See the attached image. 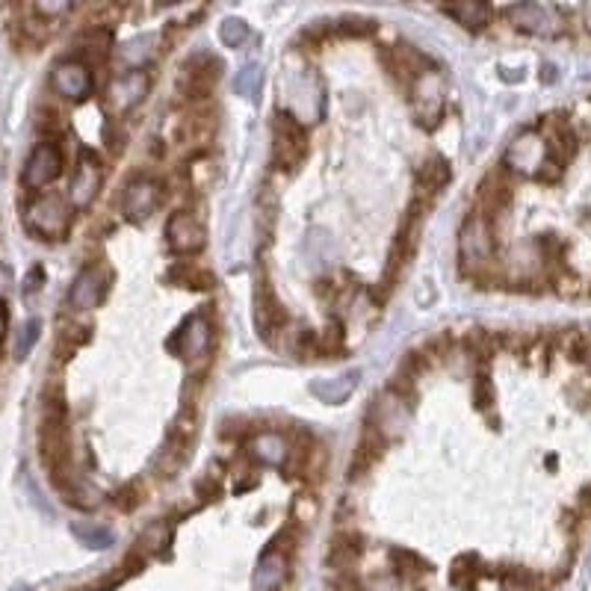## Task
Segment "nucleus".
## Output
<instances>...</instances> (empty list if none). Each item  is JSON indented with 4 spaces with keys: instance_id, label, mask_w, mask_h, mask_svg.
Listing matches in <instances>:
<instances>
[{
    "instance_id": "7c9ffc66",
    "label": "nucleus",
    "mask_w": 591,
    "mask_h": 591,
    "mask_svg": "<svg viewBox=\"0 0 591 591\" xmlns=\"http://www.w3.org/2000/svg\"><path fill=\"white\" fill-rule=\"evenodd\" d=\"M355 556H358V544H352L349 538H334V544H331V553H329V562L334 568H349L352 562H355Z\"/></svg>"
},
{
    "instance_id": "bb28decb",
    "label": "nucleus",
    "mask_w": 591,
    "mask_h": 591,
    "mask_svg": "<svg viewBox=\"0 0 591 591\" xmlns=\"http://www.w3.org/2000/svg\"><path fill=\"white\" fill-rule=\"evenodd\" d=\"M234 92L243 95V98H252L258 101V95L263 92V71L261 66H243L234 77Z\"/></svg>"
},
{
    "instance_id": "1a4fd4ad",
    "label": "nucleus",
    "mask_w": 591,
    "mask_h": 591,
    "mask_svg": "<svg viewBox=\"0 0 591 591\" xmlns=\"http://www.w3.org/2000/svg\"><path fill=\"white\" fill-rule=\"evenodd\" d=\"M51 86L57 95H63L66 101H83L92 95V71L80 60H63L51 71Z\"/></svg>"
},
{
    "instance_id": "f8f14e48",
    "label": "nucleus",
    "mask_w": 591,
    "mask_h": 591,
    "mask_svg": "<svg viewBox=\"0 0 591 591\" xmlns=\"http://www.w3.org/2000/svg\"><path fill=\"white\" fill-rule=\"evenodd\" d=\"M157 204H160V184L148 175L133 178L122 198V210L131 222H148Z\"/></svg>"
},
{
    "instance_id": "a211bd4d",
    "label": "nucleus",
    "mask_w": 591,
    "mask_h": 591,
    "mask_svg": "<svg viewBox=\"0 0 591 591\" xmlns=\"http://www.w3.org/2000/svg\"><path fill=\"white\" fill-rule=\"evenodd\" d=\"M287 556L266 550L252 574V591H281L287 583Z\"/></svg>"
},
{
    "instance_id": "f704fd0d",
    "label": "nucleus",
    "mask_w": 591,
    "mask_h": 591,
    "mask_svg": "<svg viewBox=\"0 0 591 591\" xmlns=\"http://www.w3.org/2000/svg\"><path fill=\"white\" fill-rule=\"evenodd\" d=\"M367 591H402L399 589V580L391 577V574H382V577H373Z\"/></svg>"
},
{
    "instance_id": "2f4dec72",
    "label": "nucleus",
    "mask_w": 591,
    "mask_h": 591,
    "mask_svg": "<svg viewBox=\"0 0 591 591\" xmlns=\"http://www.w3.org/2000/svg\"><path fill=\"white\" fill-rule=\"evenodd\" d=\"M39 331H42V323L39 320H27L21 331H18V340H15V358H27V352L33 349V343L39 340Z\"/></svg>"
},
{
    "instance_id": "2eb2a0df",
    "label": "nucleus",
    "mask_w": 591,
    "mask_h": 591,
    "mask_svg": "<svg viewBox=\"0 0 591 591\" xmlns=\"http://www.w3.org/2000/svg\"><path fill=\"white\" fill-rule=\"evenodd\" d=\"M101 181H104L101 163L95 160V154H83L80 166H77V172L71 178V190H68L71 204L80 207V210L89 207L95 201V196H98V190H101Z\"/></svg>"
},
{
    "instance_id": "f257e3e1",
    "label": "nucleus",
    "mask_w": 591,
    "mask_h": 591,
    "mask_svg": "<svg viewBox=\"0 0 591 591\" xmlns=\"http://www.w3.org/2000/svg\"><path fill=\"white\" fill-rule=\"evenodd\" d=\"M308 154V133L296 116L278 110L272 113V163L284 172H293Z\"/></svg>"
},
{
    "instance_id": "b1692460",
    "label": "nucleus",
    "mask_w": 591,
    "mask_h": 591,
    "mask_svg": "<svg viewBox=\"0 0 591 591\" xmlns=\"http://www.w3.org/2000/svg\"><path fill=\"white\" fill-rule=\"evenodd\" d=\"M444 15H450L456 24L467 27V30H482L491 21V6L485 3H459V6H444Z\"/></svg>"
},
{
    "instance_id": "9d476101",
    "label": "nucleus",
    "mask_w": 591,
    "mask_h": 591,
    "mask_svg": "<svg viewBox=\"0 0 591 591\" xmlns=\"http://www.w3.org/2000/svg\"><path fill=\"white\" fill-rule=\"evenodd\" d=\"M210 337H213L210 323H207L201 314H193V317H187L184 326L178 329L172 346H175V352H178L187 364H198V361H204L207 352H210Z\"/></svg>"
},
{
    "instance_id": "f3484780",
    "label": "nucleus",
    "mask_w": 591,
    "mask_h": 591,
    "mask_svg": "<svg viewBox=\"0 0 591 591\" xmlns=\"http://www.w3.org/2000/svg\"><path fill=\"white\" fill-rule=\"evenodd\" d=\"M284 323H287V314H284L281 302L266 287V281H258V287H255V326L261 331V337H269L272 331H278Z\"/></svg>"
},
{
    "instance_id": "0eeeda50",
    "label": "nucleus",
    "mask_w": 591,
    "mask_h": 591,
    "mask_svg": "<svg viewBox=\"0 0 591 591\" xmlns=\"http://www.w3.org/2000/svg\"><path fill=\"white\" fill-rule=\"evenodd\" d=\"M107 269L101 266V263H92V266H86L77 278H74V284H71V293H68V305L74 308V311H92V308H98L101 302H104V296H107Z\"/></svg>"
},
{
    "instance_id": "4be33fe9",
    "label": "nucleus",
    "mask_w": 591,
    "mask_h": 591,
    "mask_svg": "<svg viewBox=\"0 0 591 591\" xmlns=\"http://www.w3.org/2000/svg\"><path fill=\"white\" fill-rule=\"evenodd\" d=\"M355 388H358V373L352 370V373H343V376H334V379H326V382H314L311 385V391L314 396H320L323 402H329V405H340V402H346V396L355 394Z\"/></svg>"
},
{
    "instance_id": "4c0bfd02",
    "label": "nucleus",
    "mask_w": 591,
    "mask_h": 591,
    "mask_svg": "<svg viewBox=\"0 0 591 591\" xmlns=\"http://www.w3.org/2000/svg\"><path fill=\"white\" fill-rule=\"evenodd\" d=\"M3 331H6V314L0 311V340H3Z\"/></svg>"
},
{
    "instance_id": "58836bf2",
    "label": "nucleus",
    "mask_w": 591,
    "mask_h": 591,
    "mask_svg": "<svg viewBox=\"0 0 591 591\" xmlns=\"http://www.w3.org/2000/svg\"><path fill=\"white\" fill-rule=\"evenodd\" d=\"M589 568H591V559H589Z\"/></svg>"
},
{
    "instance_id": "cd10ccee",
    "label": "nucleus",
    "mask_w": 591,
    "mask_h": 591,
    "mask_svg": "<svg viewBox=\"0 0 591 591\" xmlns=\"http://www.w3.org/2000/svg\"><path fill=\"white\" fill-rule=\"evenodd\" d=\"M467 346L476 358H491L500 349V337L485 329H473L467 334Z\"/></svg>"
},
{
    "instance_id": "6e6552de",
    "label": "nucleus",
    "mask_w": 591,
    "mask_h": 591,
    "mask_svg": "<svg viewBox=\"0 0 591 591\" xmlns=\"http://www.w3.org/2000/svg\"><path fill=\"white\" fill-rule=\"evenodd\" d=\"M219 71H222L219 60L210 57V54L187 60V66H184L181 77H178V92H184V98H190V101L207 98L213 83L219 80Z\"/></svg>"
},
{
    "instance_id": "f03ea898",
    "label": "nucleus",
    "mask_w": 591,
    "mask_h": 591,
    "mask_svg": "<svg viewBox=\"0 0 591 591\" xmlns=\"http://www.w3.org/2000/svg\"><path fill=\"white\" fill-rule=\"evenodd\" d=\"M459 255L461 266L467 269H485L494 261V231L491 222L482 213H470L461 225L459 234Z\"/></svg>"
},
{
    "instance_id": "72a5a7b5",
    "label": "nucleus",
    "mask_w": 591,
    "mask_h": 591,
    "mask_svg": "<svg viewBox=\"0 0 591 591\" xmlns=\"http://www.w3.org/2000/svg\"><path fill=\"white\" fill-rule=\"evenodd\" d=\"M116 503H119V509H125V512L136 509V506L142 503V497H139V488H136V485H125V488L116 494Z\"/></svg>"
},
{
    "instance_id": "393cba45",
    "label": "nucleus",
    "mask_w": 591,
    "mask_h": 591,
    "mask_svg": "<svg viewBox=\"0 0 591 591\" xmlns=\"http://www.w3.org/2000/svg\"><path fill=\"white\" fill-rule=\"evenodd\" d=\"M71 532L77 535V541L80 544H86V547H92V550H104V547H110L116 538H113V532L107 529V526L101 524H92V521H80V524L71 526Z\"/></svg>"
},
{
    "instance_id": "c9c22d12",
    "label": "nucleus",
    "mask_w": 591,
    "mask_h": 591,
    "mask_svg": "<svg viewBox=\"0 0 591 591\" xmlns=\"http://www.w3.org/2000/svg\"><path fill=\"white\" fill-rule=\"evenodd\" d=\"M580 506H583V512L586 515H591V485L583 491V497H580Z\"/></svg>"
},
{
    "instance_id": "e433bc0d",
    "label": "nucleus",
    "mask_w": 591,
    "mask_h": 591,
    "mask_svg": "<svg viewBox=\"0 0 591 591\" xmlns=\"http://www.w3.org/2000/svg\"><path fill=\"white\" fill-rule=\"evenodd\" d=\"M6 284H9V275H6V269L0 266V296L6 293Z\"/></svg>"
},
{
    "instance_id": "423d86ee",
    "label": "nucleus",
    "mask_w": 591,
    "mask_h": 591,
    "mask_svg": "<svg viewBox=\"0 0 591 591\" xmlns=\"http://www.w3.org/2000/svg\"><path fill=\"white\" fill-rule=\"evenodd\" d=\"M63 172V151L57 142H39L24 166V187L30 190H42L48 184H54Z\"/></svg>"
},
{
    "instance_id": "dca6fc26",
    "label": "nucleus",
    "mask_w": 591,
    "mask_h": 591,
    "mask_svg": "<svg viewBox=\"0 0 591 591\" xmlns=\"http://www.w3.org/2000/svg\"><path fill=\"white\" fill-rule=\"evenodd\" d=\"M417 119L423 128H435L438 119H441V110H444V89H441V80L429 71L417 80Z\"/></svg>"
},
{
    "instance_id": "39448f33",
    "label": "nucleus",
    "mask_w": 591,
    "mask_h": 591,
    "mask_svg": "<svg viewBox=\"0 0 591 591\" xmlns=\"http://www.w3.org/2000/svg\"><path fill=\"white\" fill-rule=\"evenodd\" d=\"M509 18L518 30L532 36H559L565 30V18L556 6H541V3H521L509 9Z\"/></svg>"
},
{
    "instance_id": "aec40b11",
    "label": "nucleus",
    "mask_w": 591,
    "mask_h": 591,
    "mask_svg": "<svg viewBox=\"0 0 591 591\" xmlns=\"http://www.w3.org/2000/svg\"><path fill=\"white\" fill-rule=\"evenodd\" d=\"M249 453H252V459L261 461L266 467H281L290 459V447H287L284 435H278V432H258L249 441Z\"/></svg>"
},
{
    "instance_id": "4468645a",
    "label": "nucleus",
    "mask_w": 591,
    "mask_h": 591,
    "mask_svg": "<svg viewBox=\"0 0 591 591\" xmlns=\"http://www.w3.org/2000/svg\"><path fill=\"white\" fill-rule=\"evenodd\" d=\"M385 66L391 71V77H396L399 83H417L423 74L432 71V63L411 45H394L382 54Z\"/></svg>"
},
{
    "instance_id": "9b49d317",
    "label": "nucleus",
    "mask_w": 591,
    "mask_h": 591,
    "mask_svg": "<svg viewBox=\"0 0 591 591\" xmlns=\"http://www.w3.org/2000/svg\"><path fill=\"white\" fill-rule=\"evenodd\" d=\"M145 95H148V74L142 68L139 71L133 68L113 80V86L107 92V110H113L116 116H125L145 101Z\"/></svg>"
},
{
    "instance_id": "412c9836",
    "label": "nucleus",
    "mask_w": 591,
    "mask_h": 591,
    "mask_svg": "<svg viewBox=\"0 0 591 591\" xmlns=\"http://www.w3.org/2000/svg\"><path fill=\"white\" fill-rule=\"evenodd\" d=\"M213 133H216V119L207 116L204 110L184 116L178 125V139H184V145H207Z\"/></svg>"
},
{
    "instance_id": "20e7f679",
    "label": "nucleus",
    "mask_w": 591,
    "mask_h": 591,
    "mask_svg": "<svg viewBox=\"0 0 591 591\" xmlns=\"http://www.w3.org/2000/svg\"><path fill=\"white\" fill-rule=\"evenodd\" d=\"M166 243L175 255H198L207 246V231L196 213L175 210L166 222Z\"/></svg>"
},
{
    "instance_id": "ddd939ff",
    "label": "nucleus",
    "mask_w": 591,
    "mask_h": 591,
    "mask_svg": "<svg viewBox=\"0 0 591 591\" xmlns=\"http://www.w3.org/2000/svg\"><path fill=\"white\" fill-rule=\"evenodd\" d=\"M550 151L544 145V139L538 133H524L512 142L509 154H506V166L521 172V175H538L541 166L547 163Z\"/></svg>"
},
{
    "instance_id": "a878e982",
    "label": "nucleus",
    "mask_w": 591,
    "mask_h": 591,
    "mask_svg": "<svg viewBox=\"0 0 591 591\" xmlns=\"http://www.w3.org/2000/svg\"><path fill=\"white\" fill-rule=\"evenodd\" d=\"M169 278H178L184 287H193V290H210L213 287V275L198 269L193 263H175L169 269Z\"/></svg>"
},
{
    "instance_id": "5701e85b",
    "label": "nucleus",
    "mask_w": 591,
    "mask_h": 591,
    "mask_svg": "<svg viewBox=\"0 0 591 591\" xmlns=\"http://www.w3.org/2000/svg\"><path fill=\"white\" fill-rule=\"evenodd\" d=\"M447 181H450V166L441 157H432L417 169V187L423 196H435L438 190L447 187Z\"/></svg>"
},
{
    "instance_id": "6ab92c4d",
    "label": "nucleus",
    "mask_w": 591,
    "mask_h": 591,
    "mask_svg": "<svg viewBox=\"0 0 591 591\" xmlns=\"http://www.w3.org/2000/svg\"><path fill=\"white\" fill-rule=\"evenodd\" d=\"M479 201H482V216L491 222L494 216H500V213H506V207L512 204V187H509V181L503 178V172L497 169V172H491L482 184H479Z\"/></svg>"
},
{
    "instance_id": "c756f323",
    "label": "nucleus",
    "mask_w": 591,
    "mask_h": 591,
    "mask_svg": "<svg viewBox=\"0 0 591 591\" xmlns=\"http://www.w3.org/2000/svg\"><path fill=\"white\" fill-rule=\"evenodd\" d=\"M219 36H222V42H225L228 48H243V45L249 42V24H246L243 18H228V21L222 24Z\"/></svg>"
},
{
    "instance_id": "c85d7f7f",
    "label": "nucleus",
    "mask_w": 591,
    "mask_h": 591,
    "mask_svg": "<svg viewBox=\"0 0 591 591\" xmlns=\"http://www.w3.org/2000/svg\"><path fill=\"white\" fill-rule=\"evenodd\" d=\"M169 538H172L169 526L151 524L142 532V538H139V553H157V550H163L169 544Z\"/></svg>"
},
{
    "instance_id": "473e14b6",
    "label": "nucleus",
    "mask_w": 591,
    "mask_h": 591,
    "mask_svg": "<svg viewBox=\"0 0 591 591\" xmlns=\"http://www.w3.org/2000/svg\"><path fill=\"white\" fill-rule=\"evenodd\" d=\"M373 30H376V24L367 21V18H343V21H340V33H343V36H367V33H373Z\"/></svg>"
},
{
    "instance_id": "7ed1b4c3",
    "label": "nucleus",
    "mask_w": 591,
    "mask_h": 591,
    "mask_svg": "<svg viewBox=\"0 0 591 591\" xmlns=\"http://www.w3.org/2000/svg\"><path fill=\"white\" fill-rule=\"evenodd\" d=\"M24 222L42 240H60V237H66L68 222H71V210H68V204L63 198L48 193V196H39L27 207Z\"/></svg>"
}]
</instances>
